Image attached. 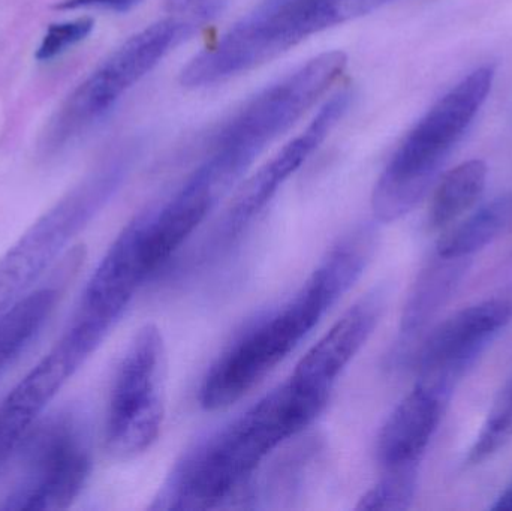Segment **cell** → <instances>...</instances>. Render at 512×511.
<instances>
[{
	"label": "cell",
	"mask_w": 512,
	"mask_h": 511,
	"mask_svg": "<svg viewBox=\"0 0 512 511\" xmlns=\"http://www.w3.org/2000/svg\"><path fill=\"white\" fill-rule=\"evenodd\" d=\"M351 95L340 92L322 105L312 122L297 137L292 138L270 161L255 171L213 227L212 234L203 246V254H222L242 237L252 222L264 212L271 200L276 197L286 180L310 158L313 152L324 143L325 138L336 128L348 111Z\"/></svg>",
	"instance_id": "obj_9"
},
{
	"label": "cell",
	"mask_w": 512,
	"mask_h": 511,
	"mask_svg": "<svg viewBox=\"0 0 512 511\" xmlns=\"http://www.w3.org/2000/svg\"><path fill=\"white\" fill-rule=\"evenodd\" d=\"M167 350L155 324L135 333L129 344L108 405L105 441L111 455L131 459L149 450L165 420Z\"/></svg>",
	"instance_id": "obj_7"
},
{
	"label": "cell",
	"mask_w": 512,
	"mask_h": 511,
	"mask_svg": "<svg viewBox=\"0 0 512 511\" xmlns=\"http://www.w3.org/2000/svg\"><path fill=\"white\" fill-rule=\"evenodd\" d=\"M376 236L373 228L363 227L340 240L288 303L243 332L207 372L201 407H231L282 363L363 275Z\"/></svg>",
	"instance_id": "obj_1"
},
{
	"label": "cell",
	"mask_w": 512,
	"mask_h": 511,
	"mask_svg": "<svg viewBox=\"0 0 512 511\" xmlns=\"http://www.w3.org/2000/svg\"><path fill=\"white\" fill-rule=\"evenodd\" d=\"M348 57L330 51L267 87L219 132L212 153L242 177L259 155L309 111L342 77Z\"/></svg>",
	"instance_id": "obj_6"
},
{
	"label": "cell",
	"mask_w": 512,
	"mask_h": 511,
	"mask_svg": "<svg viewBox=\"0 0 512 511\" xmlns=\"http://www.w3.org/2000/svg\"><path fill=\"white\" fill-rule=\"evenodd\" d=\"M93 27L95 23L92 18H77V20L51 24L36 50V59L41 62L56 59L57 56L68 51V48L84 41L92 33Z\"/></svg>",
	"instance_id": "obj_21"
},
{
	"label": "cell",
	"mask_w": 512,
	"mask_h": 511,
	"mask_svg": "<svg viewBox=\"0 0 512 511\" xmlns=\"http://www.w3.org/2000/svg\"><path fill=\"white\" fill-rule=\"evenodd\" d=\"M487 165L481 159H471L444 174L429 210V224L441 230L465 215L480 200L486 189Z\"/></svg>",
	"instance_id": "obj_18"
},
{
	"label": "cell",
	"mask_w": 512,
	"mask_h": 511,
	"mask_svg": "<svg viewBox=\"0 0 512 511\" xmlns=\"http://www.w3.org/2000/svg\"><path fill=\"white\" fill-rule=\"evenodd\" d=\"M198 21L200 17L167 18L120 45L69 96L51 123L48 140L59 146L105 116L129 89L194 32Z\"/></svg>",
	"instance_id": "obj_8"
},
{
	"label": "cell",
	"mask_w": 512,
	"mask_h": 511,
	"mask_svg": "<svg viewBox=\"0 0 512 511\" xmlns=\"http://www.w3.org/2000/svg\"><path fill=\"white\" fill-rule=\"evenodd\" d=\"M376 0H271L198 53L182 72L191 89L222 83L276 59L304 39L345 23Z\"/></svg>",
	"instance_id": "obj_4"
},
{
	"label": "cell",
	"mask_w": 512,
	"mask_h": 511,
	"mask_svg": "<svg viewBox=\"0 0 512 511\" xmlns=\"http://www.w3.org/2000/svg\"><path fill=\"white\" fill-rule=\"evenodd\" d=\"M286 380L242 416L210 435L183 458L153 509L207 510L245 494L265 459L306 431L327 407Z\"/></svg>",
	"instance_id": "obj_2"
},
{
	"label": "cell",
	"mask_w": 512,
	"mask_h": 511,
	"mask_svg": "<svg viewBox=\"0 0 512 511\" xmlns=\"http://www.w3.org/2000/svg\"><path fill=\"white\" fill-rule=\"evenodd\" d=\"M120 153L60 198L0 258V315L23 299L39 276L59 257L96 213L116 194L131 167Z\"/></svg>",
	"instance_id": "obj_5"
},
{
	"label": "cell",
	"mask_w": 512,
	"mask_h": 511,
	"mask_svg": "<svg viewBox=\"0 0 512 511\" xmlns=\"http://www.w3.org/2000/svg\"><path fill=\"white\" fill-rule=\"evenodd\" d=\"M471 258L441 257L433 260L421 270L406 300L400 318V332L405 338L420 333L430 321L450 302L468 273Z\"/></svg>",
	"instance_id": "obj_15"
},
{
	"label": "cell",
	"mask_w": 512,
	"mask_h": 511,
	"mask_svg": "<svg viewBox=\"0 0 512 511\" xmlns=\"http://www.w3.org/2000/svg\"><path fill=\"white\" fill-rule=\"evenodd\" d=\"M140 0H62L57 8L72 11L80 8H102L110 11L126 12L134 8Z\"/></svg>",
	"instance_id": "obj_22"
},
{
	"label": "cell",
	"mask_w": 512,
	"mask_h": 511,
	"mask_svg": "<svg viewBox=\"0 0 512 511\" xmlns=\"http://www.w3.org/2000/svg\"><path fill=\"white\" fill-rule=\"evenodd\" d=\"M493 80V66L475 69L403 138L373 189L372 209L379 222L399 221L426 197L451 149L486 102Z\"/></svg>",
	"instance_id": "obj_3"
},
{
	"label": "cell",
	"mask_w": 512,
	"mask_h": 511,
	"mask_svg": "<svg viewBox=\"0 0 512 511\" xmlns=\"http://www.w3.org/2000/svg\"><path fill=\"white\" fill-rule=\"evenodd\" d=\"M448 393L418 381L379 432L376 458L384 470L418 465L444 416Z\"/></svg>",
	"instance_id": "obj_14"
},
{
	"label": "cell",
	"mask_w": 512,
	"mask_h": 511,
	"mask_svg": "<svg viewBox=\"0 0 512 511\" xmlns=\"http://www.w3.org/2000/svg\"><path fill=\"white\" fill-rule=\"evenodd\" d=\"M511 320L512 302L507 299L460 309L427 336L417 357L418 381L451 395L457 381Z\"/></svg>",
	"instance_id": "obj_12"
},
{
	"label": "cell",
	"mask_w": 512,
	"mask_h": 511,
	"mask_svg": "<svg viewBox=\"0 0 512 511\" xmlns=\"http://www.w3.org/2000/svg\"><path fill=\"white\" fill-rule=\"evenodd\" d=\"M387 293L382 288L367 293L307 351L289 380L306 392L330 401L340 375L369 341L384 314Z\"/></svg>",
	"instance_id": "obj_13"
},
{
	"label": "cell",
	"mask_w": 512,
	"mask_h": 511,
	"mask_svg": "<svg viewBox=\"0 0 512 511\" xmlns=\"http://www.w3.org/2000/svg\"><path fill=\"white\" fill-rule=\"evenodd\" d=\"M27 474L6 498L5 511L68 509L89 479L90 455L72 425L54 423L32 440Z\"/></svg>",
	"instance_id": "obj_10"
},
{
	"label": "cell",
	"mask_w": 512,
	"mask_h": 511,
	"mask_svg": "<svg viewBox=\"0 0 512 511\" xmlns=\"http://www.w3.org/2000/svg\"><path fill=\"white\" fill-rule=\"evenodd\" d=\"M59 293L45 287L26 294L0 315V375L33 341L56 306Z\"/></svg>",
	"instance_id": "obj_16"
},
{
	"label": "cell",
	"mask_w": 512,
	"mask_h": 511,
	"mask_svg": "<svg viewBox=\"0 0 512 511\" xmlns=\"http://www.w3.org/2000/svg\"><path fill=\"white\" fill-rule=\"evenodd\" d=\"M201 2L203 0H167V8L171 12L189 11V9L194 8V6Z\"/></svg>",
	"instance_id": "obj_24"
},
{
	"label": "cell",
	"mask_w": 512,
	"mask_h": 511,
	"mask_svg": "<svg viewBox=\"0 0 512 511\" xmlns=\"http://www.w3.org/2000/svg\"><path fill=\"white\" fill-rule=\"evenodd\" d=\"M512 440V375L496 396L489 416L469 452L468 465H480L501 452Z\"/></svg>",
	"instance_id": "obj_19"
},
{
	"label": "cell",
	"mask_w": 512,
	"mask_h": 511,
	"mask_svg": "<svg viewBox=\"0 0 512 511\" xmlns=\"http://www.w3.org/2000/svg\"><path fill=\"white\" fill-rule=\"evenodd\" d=\"M492 510H512V483L499 495L492 506Z\"/></svg>",
	"instance_id": "obj_23"
},
{
	"label": "cell",
	"mask_w": 512,
	"mask_h": 511,
	"mask_svg": "<svg viewBox=\"0 0 512 511\" xmlns=\"http://www.w3.org/2000/svg\"><path fill=\"white\" fill-rule=\"evenodd\" d=\"M418 486V465L385 470L384 477L358 501L357 510H408Z\"/></svg>",
	"instance_id": "obj_20"
},
{
	"label": "cell",
	"mask_w": 512,
	"mask_h": 511,
	"mask_svg": "<svg viewBox=\"0 0 512 511\" xmlns=\"http://www.w3.org/2000/svg\"><path fill=\"white\" fill-rule=\"evenodd\" d=\"M512 228V192L478 209L462 224L445 233L436 245L441 257L471 258Z\"/></svg>",
	"instance_id": "obj_17"
},
{
	"label": "cell",
	"mask_w": 512,
	"mask_h": 511,
	"mask_svg": "<svg viewBox=\"0 0 512 511\" xmlns=\"http://www.w3.org/2000/svg\"><path fill=\"white\" fill-rule=\"evenodd\" d=\"M147 213L135 216L116 237L93 273L71 326L96 348L125 314L138 288L150 278L143 255Z\"/></svg>",
	"instance_id": "obj_11"
}]
</instances>
